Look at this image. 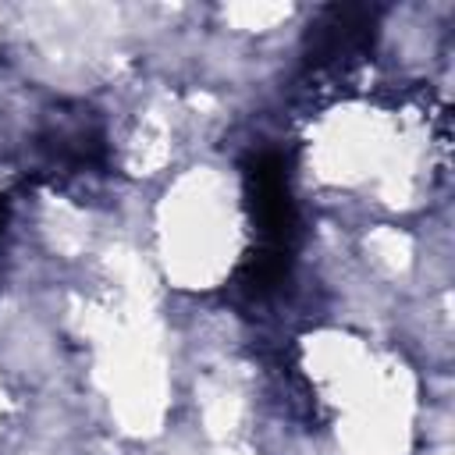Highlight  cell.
Listing matches in <instances>:
<instances>
[{
  "label": "cell",
  "instance_id": "cell-1",
  "mask_svg": "<svg viewBox=\"0 0 455 455\" xmlns=\"http://www.w3.org/2000/svg\"><path fill=\"white\" fill-rule=\"evenodd\" d=\"M245 196L252 210V224L263 238V245L288 249L295 235V203L288 185L284 156L274 149H259L245 164Z\"/></svg>",
  "mask_w": 455,
  "mask_h": 455
},
{
  "label": "cell",
  "instance_id": "cell-3",
  "mask_svg": "<svg viewBox=\"0 0 455 455\" xmlns=\"http://www.w3.org/2000/svg\"><path fill=\"white\" fill-rule=\"evenodd\" d=\"M288 281V249L259 245L235 274V288L245 299H267Z\"/></svg>",
  "mask_w": 455,
  "mask_h": 455
},
{
  "label": "cell",
  "instance_id": "cell-2",
  "mask_svg": "<svg viewBox=\"0 0 455 455\" xmlns=\"http://www.w3.org/2000/svg\"><path fill=\"white\" fill-rule=\"evenodd\" d=\"M373 28V11L370 7H331L309 32V53L316 64H334V60H352Z\"/></svg>",
  "mask_w": 455,
  "mask_h": 455
}]
</instances>
